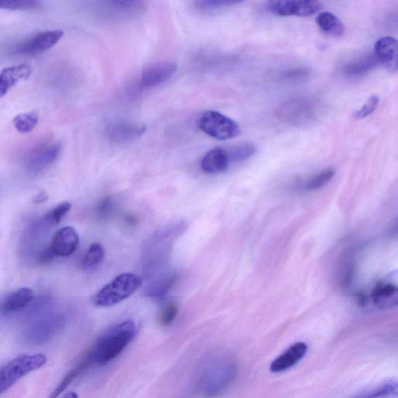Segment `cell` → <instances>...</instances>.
<instances>
[{
	"instance_id": "cell-1",
	"label": "cell",
	"mask_w": 398,
	"mask_h": 398,
	"mask_svg": "<svg viewBox=\"0 0 398 398\" xmlns=\"http://www.w3.org/2000/svg\"><path fill=\"white\" fill-rule=\"evenodd\" d=\"M137 334L138 327L134 322L113 325L100 335L87 357L91 364L103 365L110 363L134 341Z\"/></svg>"
},
{
	"instance_id": "cell-2",
	"label": "cell",
	"mask_w": 398,
	"mask_h": 398,
	"mask_svg": "<svg viewBox=\"0 0 398 398\" xmlns=\"http://www.w3.org/2000/svg\"><path fill=\"white\" fill-rule=\"evenodd\" d=\"M142 286V279L134 273H124L101 288L93 298V303L100 308L116 305L134 294Z\"/></svg>"
},
{
	"instance_id": "cell-3",
	"label": "cell",
	"mask_w": 398,
	"mask_h": 398,
	"mask_svg": "<svg viewBox=\"0 0 398 398\" xmlns=\"http://www.w3.org/2000/svg\"><path fill=\"white\" fill-rule=\"evenodd\" d=\"M236 374L237 365L231 361H222L215 364L201 380V393L206 398H215L222 395L232 384Z\"/></svg>"
},
{
	"instance_id": "cell-4",
	"label": "cell",
	"mask_w": 398,
	"mask_h": 398,
	"mask_svg": "<svg viewBox=\"0 0 398 398\" xmlns=\"http://www.w3.org/2000/svg\"><path fill=\"white\" fill-rule=\"evenodd\" d=\"M46 362L47 358L43 354L25 355L14 358L0 369V394L28 373L42 368Z\"/></svg>"
},
{
	"instance_id": "cell-5",
	"label": "cell",
	"mask_w": 398,
	"mask_h": 398,
	"mask_svg": "<svg viewBox=\"0 0 398 398\" xmlns=\"http://www.w3.org/2000/svg\"><path fill=\"white\" fill-rule=\"evenodd\" d=\"M278 118L291 126L306 128L317 119V107L313 100L296 98L281 105L277 112Z\"/></svg>"
},
{
	"instance_id": "cell-6",
	"label": "cell",
	"mask_w": 398,
	"mask_h": 398,
	"mask_svg": "<svg viewBox=\"0 0 398 398\" xmlns=\"http://www.w3.org/2000/svg\"><path fill=\"white\" fill-rule=\"evenodd\" d=\"M199 127L208 136L218 140H228L240 134L239 124L226 115L208 111L199 120Z\"/></svg>"
},
{
	"instance_id": "cell-7",
	"label": "cell",
	"mask_w": 398,
	"mask_h": 398,
	"mask_svg": "<svg viewBox=\"0 0 398 398\" xmlns=\"http://www.w3.org/2000/svg\"><path fill=\"white\" fill-rule=\"evenodd\" d=\"M322 4L317 1L305 0H279L268 4V9L272 13L282 17L298 16L310 17L322 10Z\"/></svg>"
},
{
	"instance_id": "cell-8",
	"label": "cell",
	"mask_w": 398,
	"mask_h": 398,
	"mask_svg": "<svg viewBox=\"0 0 398 398\" xmlns=\"http://www.w3.org/2000/svg\"><path fill=\"white\" fill-rule=\"evenodd\" d=\"M64 35L62 30L43 31L22 42L16 52L27 56H35L52 49L61 40Z\"/></svg>"
},
{
	"instance_id": "cell-9",
	"label": "cell",
	"mask_w": 398,
	"mask_h": 398,
	"mask_svg": "<svg viewBox=\"0 0 398 398\" xmlns=\"http://www.w3.org/2000/svg\"><path fill=\"white\" fill-rule=\"evenodd\" d=\"M177 66L172 61H160L145 67L142 72L141 84L150 88L165 83L177 71Z\"/></svg>"
},
{
	"instance_id": "cell-10",
	"label": "cell",
	"mask_w": 398,
	"mask_h": 398,
	"mask_svg": "<svg viewBox=\"0 0 398 398\" xmlns=\"http://www.w3.org/2000/svg\"><path fill=\"white\" fill-rule=\"evenodd\" d=\"M144 131L145 128L139 124L115 121L107 124L106 134L112 142L122 144L134 141L135 139L141 136Z\"/></svg>"
},
{
	"instance_id": "cell-11",
	"label": "cell",
	"mask_w": 398,
	"mask_h": 398,
	"mask_svg": "<svg viewBox=\"0 0 398 398\" xmlns=\"http://www.w3.org/2000/svg\"><path fill=\"white\" fill-rule=\"evenodd\" d=\"M79 242L76 230L71 226H66L54 234L50 246L57 257H67L76 251Z\"/></svg>"
},
{
	"instance_id": "cell-12",
	"label": "cell",
	"mask_w": 398,
	"mask_h": 398,
	"mask_svg": "<svg viewBox=\"0 0 398 398\" xmlns=\"http://www.w3.org/2000/svg\"><path fill=\"white\" fill-rule=\"evenodd\" d=\"M308 351V346L306 343H295L272 361L270 365V371L278 373L291 369L305 357Z\"/></svg>"
},
{
	"instance_id": "cell-13",
	"label": "cell",
	"mask_w": 398,
	"mask_h": 398,
	"mask_svg": "<svg viewBox=\"0 0 398 398\" xmlns=\"http://www.w3.org/2000/svg\"><path fill=\"white\" fill-rule=\"evenodd\" d=\"M62 324L59 316L46 317L35 323L27 332V340L31 345L41 344L49 340L57 332Z\"/></svg>"
},
{
	"instance_id": "cell-14",
	"label": "cell",
	"mask_w": 398,
	"mask_h": 398,
	"mask_svg": "<svg viewBox=\"0 0 398 398\" xmlns=\"http://www.w3.org/2000/svg\"><path fill=\"white\" fill-rule=\"evenodd\" d=\"M61 151V146L58 144L45 145L30 156L27 167L30 172L37 174L41 172L47 167L57 159Z\"/></svg>"
},
{
	"instance_id": "cell-15",
	"label": "cell",
	"mask_w": 398,
	"mask_h": 398,
	"mask_svg": "<svg viewBox=\"0 0 398 398\" xmlns=\"http://www.w3.org/2000/svg\"><path fill=\"white\" fill-rule=\"evenodd\" d=\"M379 64L389 71L396 72L397 69V42L394 37H384L379 39L374 47Z\"/></svg>"
},
{
	"instance_id": "cell-16",
	"label": "cell",
	"mask_w": 398,
	"mask_h": 398,
	"mask_svg": "<svg viewBox=\"0 0 398 398\" xmlns=\"http://www.w3.org/2000/svg\"><path fill=\"white\" fill-rule=\"evenodd\" d=\"M33 74L28 64H21L5 68L0 72V98H4L21 81H27Z\"/></svg>"
},
{
	"instance_id": "cell-17",
	"label": "cell",
	"mask_w": 398,
	"mask_h": 398,
	"mask_svg": "<svg viewBox=\"0 0 398 398\" xmlns=\"http://www.w3.org/2000/svg\"><path fill=\"white\" fill-rule=\"evenodd\" d=\"M230 163L228 152L223 148H215L202 158L201 168L207 174L222 173L228 169Z\"/></svg>"
},
{
	"instance_id": "cell-18",
	"label": "cell",
	"mask_w": 398,
	"mask_h": 398,
	"mask_svg": "<svg viewBox=\"0 0 398 398\" xmlns=\"http://www.w3.org/2000/svg\"><path fill=\"white\" fill-rule=\"evenodd\" d=\"M34 299V292L28 287L18 288L6 295L1 303V311L4 314L15 313L23 308Z\"/></svg>"
},
{
	"instance_id": "cell-19",
	"label": "cell",
	"mask_w": 398,
	"mask_h": 398,
	"mask_svg": "<svg viewBox=\"0 0 398 398\" xmlns=\"http://www.w3.org/2000/svg\"><path fill=\"white\" fill-rule=\"evenodd\" d=\"M372 298L379 309L393 308L398 302V288L392 283H380L373 288Z\"/></svg>"
},
{
	"instance_id": "cell-20",
	"label": "cell",
	"mask_w": 398,
	"mask_h": 398,
	"mask_svg": "<svg viewBox=\"0 0 398 398\" xmlns=\"http://www.w3.org/2000/svg\"><path fill=\"white\" fill-rule=\"evenodd\" d=\"M379 64V62L373 54H365L353 62H349L343 67V73L350 77H356L368 74Z\"/></svg>"
},
{
	"instance_id": "cell-21",
	"label": "cell",
	"mask_w": 398,
	"mask_h": 398,
	"mask_svg": "<svg viewBox=\"0 0 398 398\" xmlns=\"http://www.w3.org/2000/svg\"><path fill=\"white\" fill-rule=\"evenodd\" d=\"M317 25L327 35L339 37L344 35L345 26L336 16L330 12L320 13L316 19Z\"/></svg>"
},
{
	"instance_id": "cell-22",
	"label": "cell",
	"mask_w": 398,
	"mask_h": 398,
	"mask_svg": "<svg viewBox=\"0 0 398 398\" xmlns=\"http://www.w3.org/2000/svg\"><path fill=\"white\" fill-rule=\"evenodd\" d=\"M39 122V116L36 112L19 114L14 117L13 127L20 134H27L33 131Z\"/></svg>"
},
{
	"instance_id": "cell-23",
	"label": "cell",
	"mask_w": 398,
	"mask_h": 398,
	"mask_svg": "<svg viewBox=\"0 0 398 398\" xmlns=\"http://www.w3.org/2000/svg\"><path fill=\"white\" fill-rule=\"evenodd\" d=\"M397 395V384L396 381H388L369 391L363 392L353 398H392Z\"/></svg>"
},
{
	"instance_id": "cell-24",
	"label": "cell",
	"mask_w": 398,
	"mask_h": 398,
	"mask_svg": "<svg viewBox=\"0 0 398 398\" xmlns=\"http://www.w3.org/2000/svg\"><path fill=\"white\" fill-rule=\"evenodd\" d=\"M90 365H91V363L87 356H86L83 360L79 364H77V365L67 374L66 377L61 382L58 387L54 390L49 398H57L65 391L67 387L72 383L76 377L85 369H87Z\"/></svg>"
},
{
	"instance_id": "cell-25",
	"label": "cell",
	"mask_w": 398,
	"mask_h": 398,
	"mask_svg": "<svg viewBox=\"0 0 398 398\" xmlns=\"http://www.w3.org/2000/svg\"><path fill=\"white\" fill-rule=\"evenodd\" d=\"M241 2L234 0H200L194 2L196 9L203 13H212L223 9V8L232 6Z\"/></svg>"
},
{
	"instance_id": "cell-26",
	"label": "cell",
	"mask_w": 398,
	"mask_h": 398,
	"mask_svg": "<svg viewBox=\"0 0 398 398\" xmlns=\"http://www.w3.org/2000/svg\"><path fill=\"white\" fill-rule=\"evenodd\" d=\"M105 257V249L100 244H93L86 252L82 265L85 269L91 270L95 269L98 265L103 261Z\"/></svg>"
},
{
	"instance_id": "cell-27",
	"label": "cell",
	"mask_w": 398,
	"mask_h": 398,
	"mask_svg": "<svg viewBox=\"0 0 398 398\" xmlns=\"http://www.w3.org/2000/svg\"><path fill=\"white\" fill-rule=\"evenodd\" d=\"M177 275H169L158 280L146 291V295L153 298H161L165 295L175 284Z\"/></svg>"
},
{
	"instance_id": "cell-28",
	"label": "cell",
	"mask_w": 398,
	"mask_h": 398,
	"mask_svg": "<svg viewBox=\"0 0 398 398\" xmlns=\"http://www.w3.org/2000/svg\"><path fill=\"white\" fill-rule=\"evenodd\" d=\"M256 146L252 144H243L233 146L226 151L230 163H239L247 160L256 153Z\"/></svg>"
},
{
	"instance_id": "cell-29",
	"label": "cell",
	"mask_w": 398,
	"mask_h": 398,
	"mask_svg": "<svg viewBox=\"0 0 398 398\" xmlns=\"http://www.w3.org/2000/svg\"><path fill=\"white\" fill-rule=\"evenodd\" d=\"M71 207L72 206L69 202H62L45 216L43 221L50 226L58 225L62 218L69 212Z\"/></svg>"
},
{
	"instance_id": "cell-30",
	"label": "cell",
	"mask_w": 398,
	"mask_h": 398,
	"mask_svg": "<svg viewBox=\"0 0 398 398\" xmlns=\"http://www.w3.org/2000/svg\"><path fill=\"white\" fill-rule=\"evenodd\" d=\"M335 170L332 168L326 169L319 174L312 177L306 183L305 189L308 191H314L322 188L329 183L334 176Z\"/></svg>"
},
{
	"instance_id": "cell-31",
	"label": "cell",
	"mask_w": 398,
	"mask_h": 398,
	"mask_svg": "<svg viewBox=\"0 0 398 398\" xmlns=\"http://www.w3.org/2000/svg\"><path fill=\"white\" fill-rule=\"evenodd\" d=\"M39 2L35 0H0V8L8 11H28L36 9Z\"/></svg>"
},
{
	"instance_id": "cell-32",
	"label": "cell",
	"mask_w": 398,
	"mask_h": 398,
	"mask_svg": "<svg viewBox=\"0 0 398 398\" xmlns=\"http://www.w3.org/2000/svg\"><path fill=\"white\" fill-rule=\"evenodd\" d=\"M178 313V306L175 303H170L163 308L159 315V322L163 326L172 324Z\"/></svg>"
},
{
	"instance_id": "cell-33",
	"label": "cell",
	"mask_w": 398,
	"mask_h": 398,
	"mask_svg": "<svg viewBox=\"0 0 398 398\" xmlns=\"http://www.w3.org/2000/svg\"><path fill=\"white\" fill-rule=\"evenodd\" d=\"M379 103V98L377 95H372L368 100L366 101L365 104L363 106L361 110L356 112L354 115L355 119H362L370 116L375 112Z\"/></svg>"
},
{
	"instance_id": "cell-34",
	"label": "cell",
	"mask_w": 398,
	"mask_h": 398,
	"mask_svg": "<svg viewBox=\"0 0 398 398\" xmlns=\"http://www.w3.org/2000/svg\"><path fill=\"white\" fill-rule=\"evenodd\" d=\"M309 74V71L306 69L299 68V69H294L291 70H288L287 72H284L283 74L280 76H282L283 80H295V79H300L304 76H306Z\"/></svg>"
},
{
	"instance_id": "cell-35",
	"label": "cell",
	"mask_w": 398,
	"mask_h": 398,
	"mask_svg": "<svg viewBox=\"0 0 398 398\" xmlns=\"http://www.w3.org/2000/svg\"><path fill=\"white\" fill-rule=\"evenodd\" d=\"M56 257V254H54L51 246L49 245V247L44 248L42 251L38 254L37 262L40 264H48L51 262Z\"/></svg>"
},
{
	"instance_id": "cell-36",
	"label": "cell",
	"mask_w": 398,
	"mask_h": 398,
	"mask_svg": "<svg viewBox=\"0 0 398 398\" xmlns=\"http://www.w3.org/2000/svg\"><path fill=\"white\" fill-rule=\"evenodd\" d=\"M112 201L110 198H106L101 201L98 207V215L101 218H105L111 213Z\"/></svg>"
},
{
	"instance_id": "cell-37",
	"label": "cell",
	"mask_w": 398,
	"mask_h": 398,
	"mask_svg": "<svg viewBox=\"0 0 398 398\" xmlns=\"http://www.w3.org/2000/svg\"><path fill=\"white\" fill-rule=\"evenodd\" d=\"M47 199H48V196L45 193L42 192L37 194L33 201L36 204H40V203L45 202Z\"/></svg>"
},
{
	"instance_id": "cell-38",
	"label": "cell",
	"mask_w": 398,
	"mask_h": 398,
	"mask_svg": "<svg viewBox=\"0 0 398 398\" xmlns=\"http://www.w3.org/2000/svg\"><path fill=\"white\" fill-rule=\"evenodd\" d=\"M78 394L76 392H69L62 398H78Z\"/></svg>"
}]
</instances>
